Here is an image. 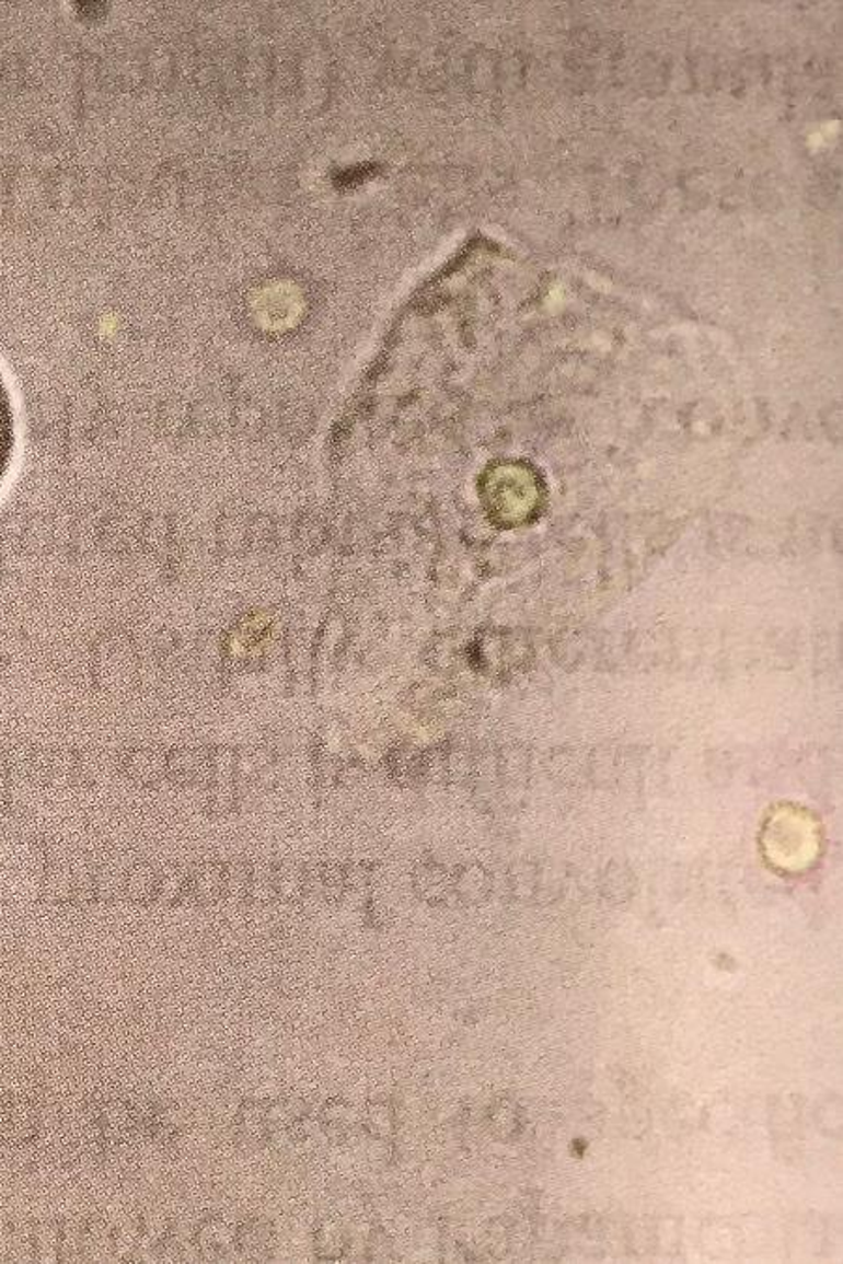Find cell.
Wrapping results in <instances>:
<instances>
[{
	"instance_id": "obj_13",
	"label": "cell",
	"mask_w": 843,
	"mask_h": 1264,
	"mask_svg": "<svg viewBox=\"0 0 843 1264\" xmlns=\"http://www.w3.org/2000/svg\"><path fill=\"white\" fill-rule=\"evenodd\" d=\"M321 1126L325 1129L328 1139H336V1141H344L347 1135L353 1134L358 1126V1116L355 1109L350 1108L349 1103L344 1100H336L326 1105L323 1111V1122Z\"/></svg>"
},
{
	"instance_id": "obj_14",
	"label": "cell",
	"mask_w": 843,
	"mask_h": 1264,
	"mask_svg": "<svg viewBox=\"0 0 843 1264\" xmlns=\"http://www.w3.org/2000/svg\"><path fill=\"white\" fill-rule=\"evenodd\" d=\"M368 1135H371L376 1141L386 1143L390 1137L396 1132V1115L394 1109L389 1102H373L363 1111L362 1121H360Z\"/></svg>"
},
{
	"instance_id": "obj_6",
	"label": "cell",
	"mask_w": 843,
	"mask_h": 1264,
	"mask_svg": "<svg viewBox=\"0 0 843 1264\" xmlns=\"http://www.w3.org/2000/svg\"><path fill=\"white\" fill-rule=\"evenodd\" d=\"M210 776L212 784V802L218 805L220 813L236 810V752L233 747H220L210 757Z\"/></svg>"
},
{
	"instance_id": "obj_5",
	"label": "cell",
	"mask_w": 843,
	"mask_h": 1264,
	"mask_svg": "<svg viewBox=\"0 0 843 1264\" xmlns=\"http://www.w3.org/2000/svg\"><path fill=\"white\" fill-rule=\"evenodd\" d=\"M18 452V416L12 392L0 371V491L7 486L12 474L13 461Z\"/></svg>"
},
{
	"instance_id": "obj_15",
	"label": "cell",
	"mask_w": 843,
	"mask_h": 1264,
	"mask_svg": "<svg viewBox=\"0 0 843 1264\" xmlns=\"http://www.w3.org/2000/svg\"><path fill=\"white\" fill-rule=\"evenodd\" d=\"M239 1134L247 1147H259L266 1139H270L265 1109L257 1103H244L239 1115Z\"/></svg>"
},
{
	"instance_id": "obj_3",
	"label": "cell",
	"mask_w": 843,
	"mask_h": 1264,
	"mask_svg": "<svg viewBox=\"0 0 843 1264\" xmlns=\"http://www.w3.org/2000/svg\"><path fill=\"white\" fill-rule=\"evenodd\" d=\"M276 768H278L276 761L263 744L241 747L236 752V808L239 810H244L247 805L259 802L263 792L270 785V778H273Z\"/></svg>"
},
{
	"instance_id": "obj_18",
	"label": "cell",
	"mask_w": 843,
	"mask_h": 1264,
	"mask_svg": "<svg viewBox=\"0 0 843 1264\" xmlns=\"http://www.w3.org/2000/svg\"><path fill=\"white\" fill-rule=\"evenodd\" d=\"M368 1245H377V1250L376 1248L368 1250L371 1261H377V1263L390 1261L392 1244H390L389 1232L381 1231V1229H377L376 1231V1229H373V1231H371L370 1242H368Z\"/></svg>"
},
{
	"instance_id": "obj_7",
	"label": "cell",
	"mask_w": 843,
	"mask_h": 1264,
	"mask_svg": "<svg viewBox=\"0 0 843 1264\" xmlns=\"http://www.w3.org/2000/svg\"><path fill=\"white\" fill-rule=\"evenodd\" d=\"M454 873L437 862H422L413 873V889L418 897L431 905L447 902L454 894Z\"/></svg>"
},
{
	"instance_id": "obj_1",
	"label": "cell",
	"mask_w": 843,
	"mask_h": 1264,
	"mask_svg": "<svg viewBox=\"0 0 843 1264\" xmlns=\"http://www.w3.org/2000/svg\"><path fill=\"white\" fill-rule=\"evenodd\" d=\"M353 755L347 733L342 727L328 723L319 729L312 744L313 789L319 798L328 797L339 785V774Z\"/></svg>"
},
{
	"instance_id": "obj_9",
	"label": "cell",
	"mask_w": 843,
	"mask_h": 1264,
	"mask_svg": "<svg viewBox=\"0 0 843 1264\" xmlns=\"http://www.w3.org/2000/svg\"><path fill=\"white\" fill-rule=\"evenodd\" d=\"M454 895L460 902L481 903L486 900L489 890H492V879L489 873L482 866L476 863H469V866H461L454 873Z\"/></svg>"
},
{
	"instance_id": "obj_11",
	"label": "cell",
	"mask_w": 843,
	"mask_h": 1264,
	"mask_svg": "<svg viewBox=\"0 0 843 1264\" xmlns=\"http://www.w3.org/2000/svg\"><path fill=\"white\" fill-rule=\"evenodd\" d=\"M313 1245H315V1253L319 1259L325 1261H334L345 1255L347 1248H349V1234L337 1219H323L319 1221L315 1227V1234H313Z\"/></svg>"
},
{
	"instance_id": "obj_10",
	"label": "cell",
	"mask_w": 843,
	"mask_h": 1264,
	"mask_svg": "<svg viewBox=\"0 0 843 1264\" xmlns=\"http://www.w3.org/2000/svg\"><path fill=\"white\" fill-rule=\"evenodd\" d=\"M274 890L279 902H302L305 892V866L291 860L274 863Z\"/></svg>"
},
{
	"instance_id": "obj_16",
	"label": "cell",
	"mask_w": 843,
	"mask_h": 1264,
	"mask_svg": "<svg viewBox=\"0 0 843 1264\" xmlns=\"http://www.w3.org/2000/svg\"><path fill=\"white\" fill-rule=\"evenodd\" d=\"M274 900H276L274 863L261 862L250 866V879H247L246 900L244 902L253 903V905H266Z\"/></svg>"
},
{
	"instance_id": "obj_4",
	"label": "cell",
	"mask_w": 843,
	"mask_h": 1264,
	"mask_svg": "<svg viewBox=\"0 0 843 1264\" xmlns=\"http://www.w3.org/2000/svg\"><path fill=\"white\" fill-rule=\"evenodd\" d=\"M383 766L390 781L400 789H418L424 768V747L413 740H394L384 752Z\"/></svg>"
},
{
	"instance_id": "obj_8",
	"label": "cell",
	"mask_w": 843,
	"mask_h": 1264,
	"mask_svg": "<svg viewBox=\"0 0 843 1264\" xmlns=\"http://www.w3.org/2000/svg\"><path fill=\"white\" fill-rule=\"evenodd\" d=\"M274 1242L276 1239H274L273 1226L263 1219L246 1221L236 1234L239 1250L244 1257L252 1259V1261H265V1259L270 1257Z\"/></svg>"
},
{
	"instance_id": "obj_17",
	"label": "cell",
	"mask_w": 843,
	"mask_h": 1264,
	"mask_svg": "<svg viewBox=\"0 0 843 1264\" xmlns=\"http://www.w3.org/2000/svg\"><path fill=\"white\" fill-rule=\"evenodd\" d=\"M321 890H323V900L326 903L344 902V866L321 863Z\"/></svg>"
},
{
	"instance_id": "obj_2",
	"label": "cell",
	"mask_w": 843,
	"mask_h": 1264,
	"mask_svg": "<svg viewBox=\"0 0 843 1264\" xmlns=\"http://www.w3.org/2000/svg\"><path fill=\"white\" fill-rule=\"evenodd\" d=\"M497 758V781H499V810H518L526 802L527 787L531 779V755L521 744H505L495 747Z\"/></svg>"
},
{
	"instance_id": "obj_12",
	"label": "cell",
	"mask_w": 843,
	"mask_h": 1264,
	"mask_svg": "<svg viewBox=\"0 0 843 1264\" xmlns=\"http://www.w3.org/2000/svg\"><path fill=\"white\" fill-rule=\"evenodd\" d=\"M266 1124L270 1137L273 1135L289 1134L304 1116L305 1105L299 1098H281L265 1109Z\"/></svg>"
}]
</instances>
